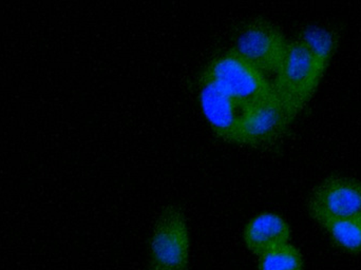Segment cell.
Segmentation results:
<instances>
[{
    "label": "cell",
    "instance_id": "cell-1",
    "mask_svg": "<svg viewBox=\"0 0 361 270\" xmlns=\"http://www.w3.org/2000/svg\"><path fill=\"white\" fill-rule=\"evenodd\" d=\"M324 70L299 39L288 42L273 89L296 116L309 103Z\"/></svg>",
    "mask_w": 361,
    "mask_h": 270
},
{
    "label": "cell",
    "instance_id": "cell-2",
    "mask_svg": "<svg viewBox=\"0 0 361 270\" xmlns=\"http://www.w3.org/2000/svg\"><path fill=\"white\" fill-rule=\"evenodd\" d=\"M203 75L243 109L262 101L273 91V85L264 74L235 49L212 59Z\"/></svg>",
    "mask_w": 361,
    "mask_h": 270
},
{
    "label": "cell",
    "instance_id": "cell-3",
    "mask_svg": "<svg viewBox=\"0 0 361 270\" xmlns=\"http://www.w3.org/2000/svg\"><path fill=\"white\" fill-rule=\"evenodd\" d=\"M294 118L273 89L262 101L244 110L231 142L246 146L269 144L277 140Z\"/></svg>",
    "mask_w": 361,
    "mask_h": 270
},
{
    "label": "cell",
    "instance_id": "cell-4",
    "mask_svg": "<svg viewBox=\"0 0 361 270\" xmlns=\"http://www.w3.org/2000/svg\"><path fill=\"white\" fill-rule=\"evenodd\" d=\"M154 266L186 270L189 259V231L186 216L177 206L164 208L152 231L150 241Z\"/></svg>",
    "mask_w": 361,
    "mask_h": 270
},
{
    "label": "cell",
    "instance_id": "cell-5",
    "mask_svg": "<svg viewBox=\"0 0 361 270\" xmlns=\"http://www.w3.org/2000/svg\"><path fill=\"white\" fill-rule=\"evenodd\" d=\"M309 211L318 224L361 218V182L345 176L326 178L312 192Z\"/></svg>",
    "mask_w": 361,
    "mask_h": 270
},
{
    "label": "cell",
    "instance_id": "cell-6",
    "mask_svg": "<svg viewBox=\"0 0 361 270\" xmlns=\"http://www.w3.org/2000/svg\"><path fill=\"white\" fill-rule=\"evenodd\" d=\"M286 42L278 27L269 21L254 20L240 34L235 50L263 74L277 73Z\"/></svg>",
    "mask_w": 361,
    "mask_h": 270
},
{
    "label": "cell",
    "instance_id": "cell-7",
    "mask_svg": "<svg viewBox=\"0 0 361 270\" xmlns=\"http://www.w3.org/2000/svg\"><path fill=\"white\" fill-rule=\"evenodd\" d=\"M200 104L214 133L226 142H233L238 123L245 109L204 75L200 89Z\"/></svg>",
    "mask_w": 361,
    "mask_h": 270
},
{
    "label": "cell",
    "instance_id": "cell-8",
    "mask_svg": "<svg viewBox=\"0 0 361 270\" xmlns=\"http://www.w3.org/2000/svg\"><path fill=\"white\" fill-rule=\"evenodd\" d=\"M243 238L246 247L260 257L274 248L288 244L290 239V227L279 214L262 212L246 224Z\"/></svg>",
    "mask_w": 361,
    "mask_h": 270
},
{
    "label": "cell",
    "instance_id": "cell-9",
    "mask_svg": "<svg viewBox=\"0 0 361 270\" xmlns=\"http://www.w3.org/2000/svg\"><path fill=\"white\" fill-rule=\"evenodd\" d=\"M298 39L315 57L320 67L326 70L336 49V34L330 29L316 25L305 30Z\"/></svg>",
    "mask_w": 361,
    "mask_h": 270
},
{
    "label": "cell",
    "instance_id": "cell-10",
    "mask_svg": "<svg viewBox=\"0 0 361 270\" xmlns=\"http://www.w3.org/2000/svg\"><path fill=\"white\" fill-rule=\"evenodd\" d=\"M338 247L351 254L361 252V218L339 219L322 223Z\"/></svg>",
    "mask_w": 361,
    "mask_h": 270
},
{
    "label": "cell",
    "instance_id": "cell-11",
    "mask_svg": "<svg viewBox=\"0 0 361 270\" xmlns=\"http://www.w3.org/2000/svg\"><path fill=\"white\" fill-rule=\"evenodd\" d=\"M259 270H303V258L296 246L288 243L259 257Z\"/></svg>",
    "mask_w": 361,
    "mask_h": 270
},
{
    "label": "cell",
    "instance_id": "cell-12",
    "mask_svg": "<svg viewBox=\"0 0 361 270\" xmlns=\"http://www.w3.org/2000/svg\"><path fill=\"white\" fill-rule=\"evenodd\" d=\"M150 270H169V269H161V267L154 266V267H152V269H150Z\"/></svg>",
    "mask_w": 361,
    "mask_h": 270
}]
</instances>
